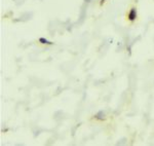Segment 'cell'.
Segmentation results:
<instances>
[{
    "label": "cell",
    "instance_id": "6da1fadb",
    "mask_svg": "<svg viewBox=\"0 0 154 146\" xmlns=\"http://www.w3.org/2000/svg\"><path fill=\"white\" fill-rule=\"evenodd\" d=\"M136 17H137L136 11H135V9H131V11L129 12V14H128V19H129L130 21H134V20L136 19Z\"/></svg>",
    "mask_w": 154,
    "mask_h": 146
},
{
    "label": "cell",
    "instance_id": "7a4b0ae2",
    "mask_svg": "<svg viewBox=\"0 0 154 146\" xmlns=\"http://www.w3.org/2000/svg\"><path fill=\"white\" fill-rule=\"evenodd\" d=\"M39 41H41L42 43H47V44H51V42L47 41V40H46V39H44V38H40V39H39Z\"/></svg>",
    "mask_w": 154,
    "mask_h": 146
}]
</instances>
